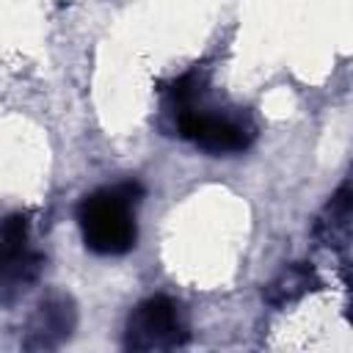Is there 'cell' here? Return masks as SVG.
<instances>
[{"label": "cell", "instance_id": "6da1fadb", "mask_svg": "<svg viewBox=\"0 0 353 353\" xmlns=\"http://www.w3.org/2000/svg\"><path fill=\"white\" fill-rule=\"evenodd\" d=\"M138 182H121L88 193L77 207L80 234L88 251L99 256H121L135 248V201L141 199Z\"/></svg>", "mask_w": 353, "mask_h": 353}, {"label": "cell", "instance_id": "7a4b0ae2", "mask_svg": "<svg viewBox=\"0 0 353 353\" xmlns=\"http://www.w3.org/2000/svg\"><path fill=\"white\" fill-rule=\"evenodd\" d=\"M188 342L182 306L168 295L141 301L124 323V347L135 353H163Z\"/></svg>", "mask_w": 353, "mask_h": 353}, {"label": "cell", "instance_id": "3957f363", "mask_svg": "<svg viewBox=\"0 0 353 353\" xmlns=\"http://www.w3.org/2000/svg\"><path fill=\"white\" fill-rule=\"evenodd\" d=\"M28 215L14 212L0 223V301L17 298L41 273V254L30 251Z\"/></svg>", "mask_w": 353, "mask_h": 353}, {"label": "cell", "instance_id": "277c9868", "mask_svg": "<svg viewBox=\"0 0 353 353\" xmlns=\"http://www.w3.org/2000/svg\"><path fill=\"white\" fill-rule=\"evenodd\" d=\"M174 124H176V132L196 143L199 149L204 152H212V154H234V152H243L248 149L254 132L248 124H243L240 119H232V116H215V113H207L201 110L199 105L190 108V110H182L174 116Z\"/></svg>", "mask_w": 353, "mask_h": 353}, {"label": "cell", "instance_id": "5b68a950", "mask_svg": "<svg viewBox=\"0 0 353 353\" xmlns=\"http://www.w3.org/2000/svg\"><path fill=\"white\" fill-rule=\"evenodd\" d=\"M74 328H77L74 301L66 292H50L33 309V314L25 325L22 347L25 350H55L72 339Z\"/></svg>", "mask_w": 353, "mask_h": 353}, {"label": "cell", "instance_id": "8992f818", "mask_svg": "<svg viewBox=\"0 0 353 353\" xmlns=\"http://www.w3.org/2000/svg\"><path fill=\"white\" fill-rule=\"evenodd\" d=\"M314 287H320L314 268L306 262H292L284 270H279L273 276V281L265 287V301L270 306H290V303L301 301L306 292H312Z\"/></svg>", "mask_w": 353, "mask_h": 353}, {"label": "cell", "instance_id": "52a82bcc", "mask_svg": "<svg viewBox=\"0 0 353 353\" xmlns=\"http://www.w3.org/2000/svg\"><path fill=\"white\" fill-rule=\"evenodd\" d=\"M314 232H317L320 243H325L328 248H345L347 245V234H350V188L347 185H342L331 196L325 212L317 218Z\"/></svg>", "mask_w": 353, "mask_h": 353}, {"label": "cell", "instance_id": "ba28073f", "mask_svg": "<svg viewBox=\"0 0 353 353\" xmlns=\"http://www.w3.org/2000/svg\"><path fill=\"white\" fill-rule=\"evenodd\" d=\"M204 88H207V74L199 66L190 69V72H185L182 77H176L168 85V91H165V108H168V113L176 116L182 110L196 108L199 99H201V94H204Z\"/></svg>", "mask_w": 353, "mask_h": 353}]
</instances>
